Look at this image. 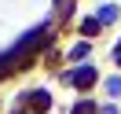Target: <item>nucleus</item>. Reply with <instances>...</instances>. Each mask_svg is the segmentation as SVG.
Instances as JSON below:
<instances>
[{"instance_id":"1","label":"nucleus","mask_w":121,"mask_h":114,"mask_svg":"<svg viewBox=\"0 0 121 114\" xmlns=\"http://www.w3.org/2000/svg\"><path fill=\"white\" fill-rule=\"evenodd\" d=\"M70 81H73L77 88H88V85L95 81V70H92V66H81V70H73V74H70Z\"/></svg>"},{"instance_id":"4","label":"nucleus","mask_w":121,"mask_h":114,"mask_svg":"<svg viewBox=\"0 0 121 114\" xmlns=\"http://www.w3.org/2000/svg\"><path fill=\"white\" fill-rule=\"evenodd\" d=\"M99 26H103V22H99V18H88V22H84L81 30H84V37H92V33H99Z\"/></svg>"},{"instance_id":"6","label":"nucleus","mask_w":121,"mask_h":114,"mask_svg":"<svg viewBox=\"0 0 121 114\" xmlns=\"http://www.w3.org/2000/svg\"><path fill=\"white\" fill-rule=\"evenodd\" d=\"M88 48H92V44H77L70 55H73V59H84V55H88Z\"/></svg>"},{"instance_id":"5","label":"nucleus","mask_w":121,"mask_h":114,"mask_svg":"<svg viewBox=\"0 0 121 114\" xmlns=\"http://www.w3.org/2000/svg\"><path fill=\"white\" fill-rule=\"evenodd\" d=\"M106 92H110V96H121V77H114V81H106Z\"/></svg>"},{"instance_id":"7","label":"nucleus","mask_w":121,"mask_h":114,"mask_svg":"<svg viewBox=\"0 0 121 114\" xmlns=\"http://www.w3.org/2000/svg\"><path fill=\"white\" fill-rule=\"evenodd\" d=\"M73 114H92V103H88V99H84V103H77V107H73Z\"/></svg>"},{"instance_id":"3","label":"nucleus","mask_w":121,"mask_h":114,"mask_svg":"<svg viewBox=\"0 0 121 114\" xmlns=\"http://www.w3.org/2000/svg\"><path fill=\"white\" fill-rule=\"evenodd\" d=\"M33 107H37V110H44V107H48V92H33Z\"/></svg>"},{"instance_id":"2","label":"nucleus","mask_w":121,"mask_h":114,"mask_svg":"<svg viewBox=\"0 0 121 114\" xmlns=\"http://www.w3.org/2000/svg\"><path fill=\"white\" fill-rule=\"evenodd\" d=\"M114 18H117V8H114V4L99 8V22H114Z\"/></svg>"}]
</instances>
